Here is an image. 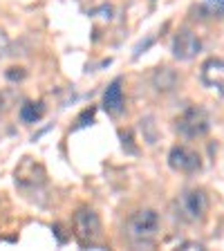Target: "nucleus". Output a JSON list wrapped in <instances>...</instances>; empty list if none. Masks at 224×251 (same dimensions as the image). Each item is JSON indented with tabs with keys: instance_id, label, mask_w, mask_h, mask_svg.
I'll return each mask as SVG.
<instances>
[{
	"instance_id": "obj_1",
	"label": "nucleus",
	"mask_w": 224,
	"mask_h": 251,
	"mask_svg": "<svg viewBox=\"0 0 224 251\" xmlns=\"http://www.w3.org/2000/svg\"><path fill=\"white\" fill-rule=\"evenodd\" d=\"M159 231V213L152 209H141L125 222V235L135 247H150Z\"/></svg>"
},
{
	"instance_id": "obj_2",
	"label": "nucleus",
	"mask_w": 224,
	"mask_h": 251,
	"mask_svg": "<svg viewBox=\"0 0 224 251\" xmlns=\"http://www.w3.org/2000/svg\"><path fill=\"white\" fill-rule=\"evenodd\" d=\"M177 215L188 222V225H198L209 213V195L204 188H186L177 198Z\"/></svg>"
},
{
	"instance_id": "obj_3",
	"label": "nucleus",
	"mask_w": 224,
	"mask_h": 251,
	"mask_svg": "<svg viewBox=\"0 0 224 251\" xmlns=\"http://www.w3.org/2000/svg\"><path fill=\"white\" fill-rule=\"evenodd\" d=\"M14 182L21 191L34 193V191H41L47 184V171L34 157H23L14 171Z\"/></svg>"
},
{
	"instance_id": "obj_4",
	"label": "nucleus",
	"mask_w": 224,
	"mask_h": 251,
	"mask_svg": "<svg viewBox=\"0 0 224 251\" xmlns=\"http://www.w3.org/2000/svg\"><path fill=\"white\" fill-rule=\"evenodd\" d=\"M175 128H177V132L182 137H186V139H198V137H204L206 132H209L211 117L204 108H199V105H191V108H186L182 115L177 117Z\"/></svg>"
},
{
	"instance_id": "obj_5",
	"label": "nucleus",
	"mask_w": 224,
	"mask_h": 251,
	"mask_svg": "<svg viewBox=\"0 0 224 251\" xmlns=\"http://www.w3.org/2000/svg\"><path fill=\"white\" fill-rule=\"evenodd\" d=\"M74 238L83 247H90L101 238V220L90 206H81L72 218Z\"/></svg>"
},
{
	"instance_id": "obj_6",
	"label": "nucleus",
	"mask_w": 224,
	"mask_h": 251,
	"mask_svg": "<svg viewBox=\"0 0 224 251\" xmlns=\"http://www.w3.org/2000/svg\"><path fill=\"white\" fill-rule=\"evenodd\" d=\"M171 50H173V56L177 58V61H191V58H195L199 54L202 41L191 29H182L175 34V38L171 43Z\"/></svg>"
},
{
	"instance_id": "obj_7",
	"label": "nucleus",
	"mask_w": 224,
	"mask_h": 251,
	"mask_svg": "<svg viewBox=\"0 0 224 251\" xmlns=\"http://www.w3.org/2000/svg\"><path fill=\"white\" fill-rule=\"evenodd\" d=\"M168 166L177 173H198L202 168L199 155L188 146H173L168 152Z\"/></svg>"
},
{
	"instance_id": "obj_8",
	"label": "nucleus",
	"mask_w": 224,
	"mask_h": 251,
	"mask_svg": "<svg viewBox=\"0 0 224 251\" xmlns=\"http://www.w3.org/2000/svg\"><path fill=\"white\" fill-rule=\"evenodd\" d=\"M202 83L211 90H218L224 97V58H206L202 63Z\"/></svg>"
},
{
	"instance_id": "obj_9",
	"label": "nucleus",
	"mask_w": 224,
	"mask_h": 251,
	"mask_svg": "<svg viewBox=\"0 0 224 251\" xmlns=\"http://www.w3.org/2000/svg\"><path fill=\"white\" fill-rule=\"evenodd\" d=\"M103 108L108 115L119 117L124 112V90H121V78H115L112 83L108 85L103 94Z\"/></svg>"
},
{
	"instance_id": "obj_10",
	"label": "nucleus",
	"mask_w": 224,
	"mask_h": 251,
	"mask_svg": "<svg viewBox=\"0 0 224 251\" xmlns=\"http://www.w3.org/2000/svg\"><path fill=\"white\" fill-rule=\"evenodd\" d=\"M179 76L173 72L171 68H157L152 74V85H155L159 92H171V90L177 88Z\"/></svg>"
},
{
	"instance_id": "obj_11",
	"label": "nucleus",
	"mask_w": 224,
	"mask_h": 251,
	"mask_svg": "<svg viewBox=\"0 0 224 251\" xmlns=\"http://www.w3.org/2000/svg\"><path fill=\"white\" fill-rule=\"evenodd\" d=\"M43 115H45V105L41 101H25L18 110V117L23 124H36L43 119Z\"/></svg>"
},
{
	"instance_id": "obj_12",
	"label": "nucleus",
	"mask_w": 224,
	"mask_h": 251,
	"mask_svg": "<svg viewBox=\"0 0 224 251\" xmlns=\"http://www.w3.org/2000/svg\"><path fill=\"white\" fill-rule=\"evenodd\" d=\"M14 97H16L14 90H5V92H0V110H2V112H7V110L14 105V101H11Z\"/></svg>"
},
{
	"instance_id": "obj_13",
	"label": "nucleus",
	"mask_w": 224,
	"mask_h": 251,
	"mask_svg": "<svg viewBox=\"0 0 224 251\" xmlns=\"http://www.w3.org/2000/svg\"><path fill=\"white\" fill-rule=\"evenodd\" d=\"M9 47H11V41L7 36V31L0 27V58H5L9 54Z\"/></svg>"
},
{
	"instance_id": "obj_14",
	"label": "nucleus",
	"mask_w": 224,
	"mask_h": 251,
	"mask_svg": "<svg viewBox=\"0 0 224 251\" xmlns=\"http://www.w3.org/2000/svg\"><path fill=\"white\" fill-rule=\"evenodd\" d=\"M5 76L9 78V81H23V78H25V70L23 68H9L5 72Z\"/></svg>"
},
{
	"instance_id": "obj_15",
	"label": "nucleus",
	"mask_w": 224,
	"mask_h": 251,
	"mask_svg": "<svg viewBox=\"0 0 224 251\" xmlns=\"http://www.w3.org/2000/svg\"><path fill=\"white\" fill-rule=\"evenodd\" d=\"M206 5L213 14H224V0H206Z\"/></svg>"
},
{
	"instance_id": "obj_16",
	"label": "nucleus",
	"mask_w": 224,
	"mask_h": 251,
	"mask_svg": "<svg viewBox=\"0 0 224 251\" xmlns=\"http://www.w3.org/2000/svg\"><path fill=\"white\" fill-rule=\"evenodd\" d=\"M92 117H94V108L85 110L83 115L78 117V121H76V128H83V126H88V124H85V121H92Z\"/></svg>"
},
{
	"instance_id": "obj_17",
	"label": "nucleus",
	"mask_w": 224,
	"mask_h": 251,
	"mask_svg": "<svg viewBox=\"0 0 224 251\" xmlns=\"http://www.w3.org/2000/svg\"><path fill=\"white\" fill-rule=\"evenodd\" d=\"M182 249H198V251H202L204 245H202V242H182Z\"/></svg>"
}]
</instances>
